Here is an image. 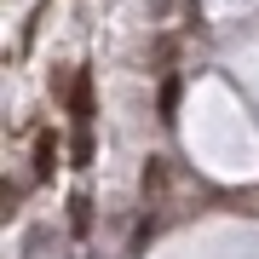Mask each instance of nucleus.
Masks as SVG:
<instances>
[{"label":"nucleus","mask_w":259,"mask_h":259,"mask_svg":"<svg viewBox=\"0 0 259 259\" xmlns=\"http://www.w3.org/2000/svg\"><path fill=\"white\" fill-rule=\"evenodd\" d=\"M69 115H75V127H93V75L87 69H75V81H69Z\"/></svg>","instance_id":"1"},{"label":"nucleus","mask_w":259,"mask_h":259,"mask_svg":"<svg viewBox=\"0 0 259 259\" xmlns=\"http://www.w3.org/2000/svg\"><path fill=\"white\" fill-rule=\"evenodd\" d=\"M52 167H58V139L40 133L35 139V179H52Z\"/></svg>","instance_id":"2"},{"label":"nucleus","mask_w":259,"mask_h":259,"mask_svg":"<svg viewBox=\"0 0 259 259\" xmlns=\"http://www.w3.org/2000/svg\"><path fill=\"white\" fill-rule=\"evenodd\" d=\"M156 110H161V121H167V127L179 121V81H173V75L161 81V98H156Z\"/></svg>","instance_id":"3"},{"label":"nucleus","mask_w":259,"mask_h":259,"mask_svg":"<svg viewBox=\"0 0 259 259\" xmlns=\"http://www.w3.org/2000/svg\"><path fill=\"white\" fill-rule=\"evenodd\" d=\"M161 190H167V167L150 156V161H144V196H150V202H161Z\"/></svg>","instance_id":"4"},{"label":"nucleus","mask_w":259,"mask_h":259,"mask_svg":"<svg viewBox=\"0 0 259 259\" xmlns=\"http://www.w3.org/2000/svg\"><path fill=\"white\" fill-rule=\"evenodd\" d=\"M69 231H93V202L87 196H69Z\"/></svg>","instance_id":"5"},{"label":"nucleus","mask_w":259,"mask_h":259,"mask_svg":"<svg viewBox=\"0 0 259 259\" xmlns=\"http://www.w3.org/2000/svg\"><path fill=\"white\" fill-rule=\"evenodd\" d=\"M69 156H75V167H87V161H93V127H75V144H69Z\"/></svg>","instance_id":"6"},{"label":"nucleus","mask_w":259,"mask_h":259,"mask_svg":"<svg viewBox=\"0 0 259 259\" xmlns=\"http://www.w3.org/2000/svg\"><path fill=\"white\" fill-rule=\"evenodd\" d=\"M29 259H52V231H29Z\"/></svg>","instance_id":"7"}]
</instances>
